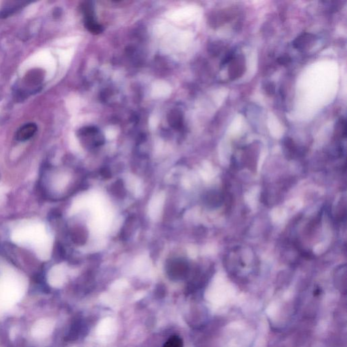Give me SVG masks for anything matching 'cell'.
Returning <instances> with one entry per match:
<instances>
[{
    "label": "cell",
    "mask_w": 347,
    "mask_h": 347,
    "mask_svg": "<svg viewBox=\"0 0 347 347\" xmlns=\"http://www.w3.org/2000/svg\"><path fill=\"white\" fill-rule=\"evenodd\" d=\"M163 347H183V342L181 338L174 335L169 338Z\"/></svg>",
    "instance_id": "8"
},
{
    "label": "cell",
    "mask_w": 347,
    "mask_h": 347,
    "mask_svg": "<svg viewBox=\"0 0 347 347\" xmlns=\"http://www.w3.org/2000/svg\"><path fill=\"white\" fill-rule=\"evenodd\" d=\"M171 117L169 118L170 124L172 127L174 128H178L180 127L182 124V116L180 113L177 111H173L170 115Z\"/></svg>",
    "instance_id": "9"
},
{
    "label": "cell",
    "mask_w": 347,
    "mask_h": 347,
    "mask_svg": "<svg viewBox=\"0 0 347 347\" xmlns=\"http://www.w3.org/2000/svg\"><path fill=\"white\" fill-rule=\"evenodd\" d=\"M222 202V196L217 192L208 193L206 197V202L212 206H217Z\"/></svg>",
    "instance_id": "7"
},
{
    "label": "cell",
    "mask_w": 347,
    "mask_h": 347,
    "mask_svg": "<svg viewBox=\"0 0 347 347\" xmlns=\"http://www.w3.org/2000/svg\"><path fill=\"white\" fill-rule=\"evenodd\" d=\"M346 121L345 120H340L337 124V135L340 138H345L346 137Z\"/></svg>",
    "instance_id": "10"
},
{
    "label": "cell",
    "mask_w": 347,
    "mask_h": 347,
    "mask_svg": "<svg viewBox=\"0 0 347 347\" xmlns=\"http://www.w3.org/2000/svg\"><path fill=\"white\" fill-rule=\"evenodd\" d=\"M37 130L38 127L36 124H25L23 127L20 128L19 130L16 132V139L19 141H26V140L32 138Z\"/></svg>",
    "instance_id": "4"
},
{
    "label": "cell",
    "mask_w": 347,
    "mask_h": 347,
    "mask_svg": "<svg viewBox=\"0 0 347 347\" xmlns=\"http://www.w3.org/2000/svg\"><path fill=\"white\" fill-rule=\"evenodd\" d=\"M265 89L267 93H270V94H273L274 91H275V88H274V86L272 83H268L266 85Z\"/></svg>",
    "instance_id": "12"
},
{
    "label": "cell",
    "mask_w": 347,
    "mask_h": 347,
    "mask_svg": "<svg viewBox=\"0 0 347 347\" xmlns=\"http://www.w3.org/2000/svg\"><path fill=\"white\" fill-rule=\"evenodd\" d=\"M226 267L233 273H246L248 270L254 269L257 264V258L250 248H233L225 257Z\"/></svg>",
    "instance_id": "1"
},
{
    "label": "cell",
    "mask_w": 347,
    "mask_h": 347,
    "mask_svg": "<svg viewBox=\"0 0 347 347\" xmlns=\"http://www.w3.org/2000/svg\"><path fill=\"white\" fill-rule=\"evenodd\" d=\"M229 77L231 80H235L242 76L245 71V61L242 56L234 57L230 62Z\"/></svg>",
    "instance_id": "3"
},
{
    "label": "cell",
    "mask_w": 347,
    "mask_h": 347,
    "mask_svg": "<svg viewBox=\"0 0 347 347\" xmlns=\"http://www.w3.org/2000/svg\"><path fill=\"white\" fill-rule=\"evenodd\" d=\"M188 265L187 263L182 260L172 261L168 268V273L172 278H182L187 274Z\"/></svg>",
    "instance_id": "2"
},
{
    "label": "cell",
    "mask_w": 347,
    "mask_h": 347,
    "mask_svg": "<svg viewBox=\"0 0 347 347\" xmlns=\"http://www.w3.org/2000/svg\"><path fill=\"white\" fill-rule=\"evenodd\" d=\"M284 145L285 149L287 151L288 156L294 158L297 153V148L293 140L290 138H286L284 140Z\"/></svg>",
    "instance_id": "6"
},
{
    "label": "cell",
    "mask_w": 347,
    "mask_h": 347,
    "mask_svg": "<svg viewBox=\"0 0 347 347\" xmlns=\"http://www.w3.org/2000/svg\"><path fill=\"white\" fill-rule=\"evenodd\" d=\"M314 40H315V36L313 35L304 33L294 41L293 45L298 50H306L310 45L313 44Z\"/></svg>",
    "instance_id": "5"
},
{
    "label": "cell",
    "mask_w": 347,
    "mask_h": 347,
    "mask_svg": "<svg viewBox=\"0 0 347 347\" xmlns=\"http://www.w3.org/2000/svg\"><path fill=\"white\" fill-rule=\"evenodd\" d=\"M278 63L282 65H288L291 62V58H290L289 56L284 55L280 56L277 60Z\"/></svg>",
    "instance_id": "11"
}]
</instances>
